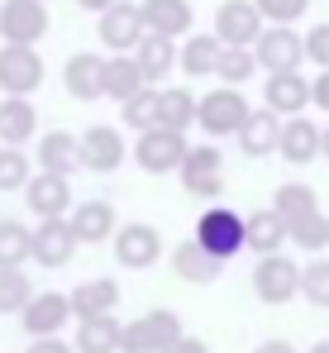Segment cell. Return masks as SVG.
Masks as SVG:
<instances>
[{
	"label": "cell",
	"instance_id": "1",
	"mask_svg": "<svg viewBox=\"0 0 329 353\" xmlns=\"http://www.w3.org/2000/svg\"><path fill=\"white\" fill-rule=\"evenodd\" d=\"M196 243L219 258V263H229L239 248H248V225H243V215L239 210H229V205H210V210H201V220H196Z\"/></svg>",
	"mask_w": 329,
	"mask_h": 353
},
{
	"label": "cell",
	"instance_id": "2",
	"mask_svg": "<svg viewBox=\"0 0 329 353\" xmlns=\"http://www.w3.org/2000/svg\"><path fill=\"white\" fill-rule=\"evenodd\" d=\"M186 153H191V143H186V134H177V129H148V134H139L134 139V163L143 168L148 176H163V172H181V163H186Z\"/></svg>",
	"mask_w": 329,
	"mask_h": 353
},
{
	"label": "cell",
	"instance_id": "3",
	"mask_svg": "<svg viewBox=\"0 0 329 353\" xmlns=\"http://www.w3.org/2000/svg\"><path fill=\"white\" fill-rule=\"evenodd\" d=\"M181 334L186 330H181V315L177 310H148V315H139V320L124 325L119 353H167Z\"/></svg>",
	"mask_w": 329,
	"mask_h": 353
},
{
	"label": "cell",
	"instance_id": "4",
	"mask_svg": "<svg viewBox=\"0 0 329 353\" xmlns=\"http://www.w3.org/2000/svg\"><path fill=\"white\" fill-rule=\"evenodd\" d=\"M253 296L263 305H286L291 296H301V263H291L286 253L258 258L253 263Z\"/></svg>",
	"mask_w": 329,
	"mask_h": 353
},
{
	"label": "cell",
	"instance_id": "5",
	"mask_svg": "<svg viewBox=\"0 0 329 353\" xmlns=\"http://www.w3.org/2000/svg\"><path fill=\"white\" fill-rule=\"evenodd\" d=\"M253 115L248 110V101H243V91H234V86H215V91H206L201 96V110H196V124L206 129V134H239L243 129V119Z\"/></svg>",
	"mask_w": 329,
	"mask_h": 353
},
{
	"label": "cell",
	"instance_id": "6",
	"mask_svg": "<svg viewBox=\"0 0 329 353\" xmlns=\"http://www.w3.org/2000/svg\"><path fill=\"white\" fill-rule=\"evenodd\" d=\"M48 34V10L43 0H5L0 5V39L14 48H34Z\"/></svg>",
	"mask_w": 329,
	"mask_h": 353
},
{
	"label": "cell",
	"instance_id": "7",
	"mask_svg": "<svg viewBox=\"0 0 329 353\" xmlns=\"http://www.w3.org/2000/svg\"><path fill=\"white\" fill-rule=\"evenodd\" d=\"M110 243H114V263H119L124 272H143V268H153V263L163 258V234H158L153 225H143V220L119 225V234L110 239Z\"/></svg>",
	"mask_w": 329,
	"mask_h": 353
},
{
	"label": "cell",
	"instance_id": "8",
	"mask_svg": "<svg viewBox=\"0 0 329 353\" xmlns=\"http://www.w3.org/2000/svg\"><path fill=\"white\" fill-rule=\"evenodd\" d=\"M177 176H181V186L191 196L215 201L219 191H224V153H219L215 143H191V153H186V163H181Z\"/></svg>",
	"mask_w": 329,
	"mask_h": 353
},
{
	"label": "cell",
	"instance_id": "9",
	"mask_svg": "<svg viewBox=\"0 0 329 353\" xmlns=\"http://www.w3.org/2000/svg\"><path fill=\"white\" fill-rule=\"evenodd\" d=\"M215 39L224 48H253L263 39V14L253 0H224L215 14Z\"/></svg>",
	"mask_w": 329,
	"mask_h": 353
},
{
	"label": "cell",
	"instance_id": "10",
	"mask_svg": "<svg viewBox=\"0 0 329 353\" xmlns=\"http://www.w3.org/2000/svg\"><path fill=\"white\" fill-rule=\"evenodd\" d=\"M253 58H258V67H263L268 77L296 72V67L306 62V39H296L291 29L272 24V29H263V39L253 43Z\"/></svg>",
	"mask_w": 329,
	"mask_h": 353
},
{
	"label": "cell",
	"instance_id": "11",
	"mask_svg": "<svg viewBox=\"0 0 329 353\" xmlns=\"http://www.w3.org/2000/svg\"><path fill=\"white\" fill-rule=\"evenodd\" d=\"M24 201L39 220H67L77 210L72 201V181L67 176H53V172H34V181L24 186Z\"/></svg>",
	"mask_w": 329,
	"mask_h": 353
},
{
	"label": "cell",
	"instance_id": "12",
	"mask_svg": "<svg viewBox=\"0 0 329 353\" xmlns=\"http://www.w3.org/2000/svg\"><path fill=\"white\" fill-rule=\"evenodd\" d=\"M39 81H43V58L34 48H14V43L0 48V91L5 96H29V91H39Z\"/></svg>",
	"mask_w": 329,
	"mask_h": 353
},
{
	"label": "cell",
	"instance_id": "13",
	"mask_svg": "<svg viewBox=\"0 0 329 353\" xmlns=\"http://www.w3.org/2000/svg\"><path fill=\"white\" fill-rule=\"evenodd\" d=\"M320 143H325V129L315 119H281V139H277V158L301 168V163H315L320 158Z\"/></svg>",
	"mask_w": 329,
	"mask_h": 353
},
{
	"label": "cell",
	"instance_id": "14",
	"mask_svg": "<svg viewBox=\"0 0 329 353\" xmlns=\"http://www.w3.org/2000/svg\"><path fill=\"white\" fill-rule=\"evenodd\" d=\"M19 320H24V330H29L34 339H57L62 325L72 320V296L67 292H39Z\"/></svg>",
	"mask_w": 329,
	"mask_h": 353
},
{
	"label": "cell",
	"instance_id": "15",
	"mask_svg": "<svg viewBox=\"0 0 329 353\" xmlns=\"http://www.w3.org/2000/svg\"><path fill=\"white\" fill-rule=\"evenodd\" d=\"M62 86H67V96L72 101H101L106 96V58H96V53H72L67 67H62Z\"/></svg>",
	"mask_w": 329,
	"mask_h": 353
},
{
	"label": "cell",
	"instance_id": "16",
	"mask_svg": "<svg viewBox=\"0 0 329 353\" xmlns=\"http://www.w3.org/2000/svg\"><path fill=\"white\" fill-rule=\"evenodd\" d=\"M124 163V134L119 129H110V124H91L86 134H81V168L86 172H114Z\"/></svg>",
	"mask_w": 329,
	"mask_h": 353
},
{
	"label": "cell",
	"instance_id": "17",
	"mask_svg": "<svg viewBox=\"0 0 329 353\" xmlns=\"http://www.w3.org/2000/svg\"><path fill=\"white\" fill-rule=\"evenodd\" d=\"M143 39H148V29H143V14H139V5H110L106 14H101V43H106L110 53L139 48Z\"/></svg>",
	"mask_w": 329,
	"mask_h": 353
},
{
	"label": "cell",
	"instance_id": "18",
	"mask_svg": "<svg viewBox=\"0 0 329 353\" xmlns=\"http://www.w3.org/2000/svg\"><path fill=\"white\" fill-rule=\"evenodd\" d=\"M67 225H72L77 243H86V248L119 234V220H114V205L110 201H77V210L67 215Z\"/></svg>",
	"mask_w": 329,
	"mask_h": 353
},
{
	"label": "cell",
	"instance_id": "19",
	"mask_svg": "<svg viewBox=\"0 0 329 353\" xmlns=\"http://www.w3.org/2000/svg\"><path fill=\"white\" fill-rule=\"evenodd\" d=\"M77 253V234L67 220H39L34 230V263L39 268H67Z\"/></svg>",
	"mask_w": 329,
	"mask_h": 353
},
{
	"label": "cell",
	"instance_id": "20",
	"mask_svg": "<svg viewBox=\"0 0 329 353\" xmlns=\"http://www.w3.org/2000/svg\"><path fill=\"white\" fill-rule=\"evenodd\" d=\"M263 101H268V110L272 115H286L296 119L306 105H310V81L301 77V72H281V77H268L263 81Z\"/></svg>",
	"mask_w": 329,
	"mask_h": 353
},
{
	"label": "cell",
	"instance_id": "21",
	"mask_svg": "<svg viewBox=\"0 0 329 353\" xmlns=\"http://www.w3.org/2000/svg\"><path fill=\"white\" fill-rule=\"evenodd\" d=\"M67 296H72V315H77V320L114 315V305H119V282H114V277H86V282H77Z\"/></svg>",
	"mask_w": 329,
	"mask_h": 353
},
{
	"label": "cell",
	"instance_id": "22",
	"mask_svg": "<svg viewBox=\"0 0 329 353\" xmlns=\"http://www.w3.org/2000/svg\"><path fill=\"white\" fill-rule=\"evenodd\" d=\"M81 168V139L67 134V129H53L39 139V172H53V176H67Z\"/></svg>",
	"mask_w": 329,
	"mask_h": 353
},
{
	"label": "cell",
	"instance_id": "23",
	"mask_svg": "<svg viewBox=\"0 0 329 353\" xmlns=\"http://www.w3.org/2000/svg\"><path fill=\"white\" fill-rule=\"evenodd\" d=\"M39 134V110L29 96H5L0 101V143L5 148H19Z\"/></svg>",
	"mask_w": 329,
	"mask_h": 353
},
{
	"label": "cell",
	"instance_id": "24",
	"mask_svg": "<svg viewBox=\"0 0 329 353\" xmlns=\"http://www.w3.org/2000/svg\"><path fill=\"white\" fill-rule=\"evenodd\" d=\"M172 272L181 277V282H196V287H210L219 272H224V263L219 258H210L196 239H186V243H177L172 248Z\"/></svg>",
	"mask_w": 329,
	"mask_h": 353
},
{
	"label": "cell",
	"instance_id": "25",
	"mask_svg": "<svg viewBox=\"0 0 329 353\" xmlns=\"http://www.w3.org/2000/svg\"><path fill=\"white\" fill-rule=\"evenodd\" d=\"M239 139V148H243V158H268V153H277V139H281V124H277V115L263 105V110H253V115L243 119V129L234 134Z\"/></svg>",
	"mask_w": 329,
	"mask_h": 353
},
{
	"label": "cell",
	"instance_id": "26",
	"mask_svg": "<svg viewBox=\"0 0 329 353\" xmlns=\"http://www.w3.org/2000/svg\"><path fill=\"white\" fill-rule=\"evenodd\" d=\"M139 14H143V29L163 34V39H177V34L191 29V5L186 0H143Z\"/></svg>",
	"mask_w": 329,
	"mask_h": 353
},
{
	"label": "cell",
	"instance_id": "27",
	"mask_svg": "<svg viewBox=\"0 0 329 353\" xmlns=\"http://www.w3.org/2000/svg\"><path fill=\"white\" fill-rule=\"evenodd\" d=\"M243 225H248V248H253L258 258H272V253H281V243L291 239L286 220L277 215L272 205H268V210H253V215H243Z\"/></svg>",
	"mask_w": 329,
	"mask_h": 353
},
{
	"label": "cell",
	"instance_id": "28",
	"mask_svg": "<svg viewBox=\"0 0 329 353\" xmlns=\"http://www.w3.org/2000/svg\"><path fill=\"white\" fill-rule=\"evenodd\" d=\"M119 344H124V325H119L114 315L81 320V325H77V339H72L77 353H119Z\"/></svg>",
	"mask_w": 329,
	"mask_h": 353
},
{
	"label": "cell",
	"instance_id": "29",
	"mask_svg": "<svg viewBox=\"0 0 329 353\" xmlns=\"http://www.w3.org/2000/svg\"><path fill=\"white\" fill-rule=\"evenodd\" d=\"M272 210L286 220V230L301 225V220H310V215H320V205H315V186H306V181H281V186L272 191Z\"/></svg>",
	"mask_w": 329,
	"mask_h": 353
},
{
	"label": "cell",
	"instance_id": "30",
	"mask_svg": "<svg viewBox=\"0 0 329 353\" xmlns=\"http://www.w3.org/2000/svg\"><path fill=\"white\" fill-rule=\"evenodd\" d=\"M139 91H148V81H143V72H139V62L124 58V53H114V58H106V96L110 101H134Z\"/></svg>",
	"mask_w": 329,
	"mask_h": 353
},
{
	"label": "cell",
	"instance_id": "31",
	"mask_svg": "<svg viewBox=\"0 0 329 353\" xmlns=\"http://www.w3.org/2000/svg\"><path fill=\"white\" fill-rule=\"evenodd\" d=\"M134 62H139V72H143V81H163L167 72L177 67V48H172V39H163V34H148L139 48H134Z\"/></svg>",
	"mask_w": 329,
	"mask_h": 353
},
{
	"label": "cell",
	"instance_id": "32",
	"mask_svg": "<svg viewBox=\"0 0 329 353\" xmlns=\"http://www.w3.org/2000/svg\"><path fill=\"white\" fill-rule=\"evenodd\" d=\"M219 58H224V43L215 34H196L181 48V72L186 77H210V72H219Z\"/></svg>",
	"mask_w": 329,
	"mask_h": 353
},
{
	"label": "cell",
	"instance_id": "33",
	"mask_svg": "<svg viewBox=\"0 0 329 353\" xmlns=\"http://www.w3.org/2000/svg\"><path fill=\"white\" fill-rule=\"evenodd\" d=\"M34 258V230L19 220H0V268H24Z\"/></svg>",
	"mask_w": 329,
	"mask_h": 353
},
{
	"label": "cell",
	"instance_id": "34",
	"mask_svg": "<svg viewBox=\"0 0 329 353\" xmlns=\"http://www.w3.org/2000/svg\"><path fill=\"white\" fill-rule=\"evenodd\" d=\"M196 110H201V101H196L186 86H167L163 91V129L186 134V129L196 124Z\"/></svg>",
	"mask_w": 329,
	"mask_h": 353
},
{
	"label": "cell",
	"instance_id": "35",
	"mask_svg": "<svg viewBox=\"0 0 329 353\" xmlns=\"http://www.w3.org/2000/svg\"><path fill=\"white\" fill-rule=\"evenodd\" d=\"M124 124L134 129V134H148V129H158L163 124V91H139L134 101H124Z\"/></svg>",
	"mask_w": 329,
	"mask_h": 353
},
{
	"label": "cell",
	"instance_id": "36",
	"mask_svg": "<svg viewBox=\"0 0 329 353\" xmlns=\"http://www.w3.org/2000/svg\"><path fill=\"white\" fill-rule=\"evenodd\" d=\"M34 287H29V272H19V268H0V315H24L29 310V301H34Z\"/></svg>",
	"mask_w": 329,
	"mask_h": 353
},
{
	"label": "cell",
	"instance_id": "37",
	"mask_svg": "<svg viewBox=\"0 0 329 353\" xmlns=\"http://www.w3.org/2000/svg\"><path fill=\"white\" fill-rule=\"evenodd\" d=\"M258 72V58H253V48H224V58H219V81L224 86H234V91H243V81Z\"/></svg>",
	"mask_w": 329,
	"mask_h": 353
},
{
	"label": "cell",
	"instance_id": "38",
	"mask_svg": "<svg viewBox=\"0 0 329 353\" xmlns=\"http://www.w3.org/2000/svg\"><path fill=\"white\" fill-rule=\"evenodd\" d=\"M34 181V168L19 148H0V191H24Z\"/></svg>",
	"mask_w": 329,
	"mask_h": 353
},
{
	"label": "cell",
	"instance_id": "39",
	"mask_svg": "<svg viewBox=\"0 0 329 353\" xmlns=\"http://www.w3.org/2000/svg\"><path fill=\"white\" fill-rule=\"evenodd\" d=\"M291 243L296 248H306V253H320L329 248V215H310V220H301V225H291Z\"/></svg>",
	"mask_w": 329,
	"mask_h": 353
},
{
	"label": "cell",
	"instance_id": "40",
	"mask_svg": "<svg viewBox=\"0 0 329 353\" xmlns=\"http://www.w3.org/2000/svg\"><path fill=\"white\" fill-rule=\"evenodd\" d=\"M301 296L310 305H329V258H315L310 268H301Z\"/></svg>",
	"mask_w": 329,
	"mask_h": 353
},
{
	"label": "cell",
	"instance_id": "41",
	"mask_svg": "<svg viewBox=\"0 0 329 353\" xmlns=\"http://www.w3.org/2000/svg\"><path fill=\"white\" fill-rule=\"evenodd\" d=\"M253 5H258L263 19H272V24H281V29H286L291 19L306 14V0H253Z\"/></svg>",
	"mask_w": 329,
	"mask_h": 353
},
{
	"label": "cell",
	"instance_id": "42",
	"mask_svg": "<svg viewBox=\"0 0 329 353\" xmlns=\"http://www.w3.org/2000/svg\"><path fill=\"white\" fill-rule=\"evenodd\" d=\"M306 58L329 72V24H315V29L306 34Z\"/></svg>",
	"mask_w": 329,
	"mask_h": 353
},
{
	"label": "cell",
	"instance_id": "43",
	"mask_svg": "<svg viewBox=\"0 0 329 353\" xmlns=\"http://www.w3.org/2000/svg\"><path fill=\"white\" fill-rule=\"evenodd\" d=\"M24 353H77V349H72V344L57 334V339H34V344H29Z\"/></svg>",
	"mask_w": 329,
	"mask_h": 353
},
{
	"label": "cell",
	"instance_id": "44",
	"mask_svg": "<svg viewBox=\"0 0 329 353\" xmlns=\"http://www.w3.org/2000/svg\"><path fill=\"white\" fill-rule=\"evenodd\" d=\"M310 101H315L320 110H329V72H320V77L310 81Z\"/></svg>",
	"mask_w": 329,
	"mask_h": 353
},
{
	"label": "cell",
	"instance_id": "45",
	"mask_svg": "<svg viewBox=\"0 0 329 353\" xmlns=\"http://www.w3.org/2000/svg\"><path fill=\"white\" fill-rule=\"evenodd\" d=\"M167 353H210V349H206V339H196V334H181V339H177V344H172Z\"/></svg>",
	"mask_w": 329,
	"mask_h": 353
},
{
	"label": "cell",
	"instance_id": "46",
	"mask_svg": "<svg viewBox=\"0 0 329 353\" xmlns=\"http://www.w3.org/2000/svg\"><path fill=\"white\" fill-rule=\"evenodd\" d=\"M253 353H296V349H291L286 339H268V344H258Z\"/></svg>",
	"mask_w": 329,
	"mask_h": 353
},
{
	"label": "cell",
	"instance_id": "47",
	"mask_svg": "<svg viewBox=\"0 0 329 353\" xmlns=\"http://www.w3.org/2000/svg\"><path fill=\"white\" fill-rule=\"evenodd\" d=\"M77 5H81V10H101V14H106L114 0H77Z\"/></svg>",
	"mask_w": 329,
	"mask_h": 353
},
{
	"label": "cell",
	"instance_id": "48",
	"mask_svg": "<svg viewBox=\"0 0 329 353\" xmlns=\"http://www.w3.org/2000/svg\"><path fill=\"white\" fill-rule=\"evenodd\" d=\"M320 158H329V124H325V143H320Z\"/></svg>",
	"mask_w": 329,
	"mask_h": 353
},
{
	"label": "cell",
	"instance_id": "49",
	"mask_svg": "<svg viewBox=\"0 0 329 353\" xmlns=\"http://www.w3.org/2000/svg\"><path fill=\"white\" fill-rule=\"evenodd\" d=\"M306 353H329V339H320V344H315V349H306Z\"/></svg>",
	"mask_w": 329,
	"mask_h": 353
}]
</instances>
